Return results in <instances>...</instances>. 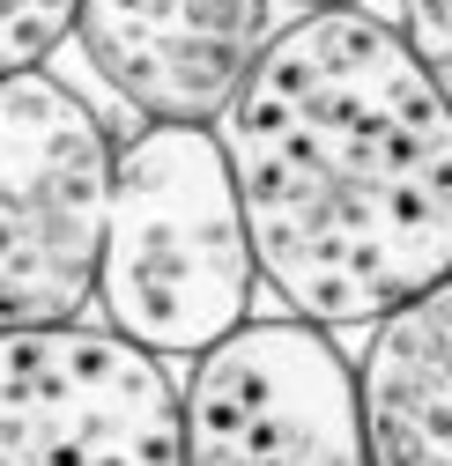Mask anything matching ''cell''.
Masks as SVG:
<instances>
[{"mask_svg": "<svg viewBox=\"0 0 452 466\" xmlns=\"http://www.w3.org/2000/svg\"><path fill=\"white\" fill-rule=\"evenodd\" d=\"M260 281L312 326H371L452 274V104L364 8L260 45L215 119Z\"/></svg>", "mask_w": 452, "mask_h": 466, "instance_id": "6da1fadb", "label": "cell"}, {"mask_svg": "<svg viewBox=\"0 0 452 466\" xmlns=\"http://www.w3.org/2000/svg\"><path fill=\"white\" fill-rule=\"evenodd\" d=\"M252 289L260 267L215 127L149 119L127 148H111L104 245L89 289L104 333L149 356H200L252 319Z\"/></svg>", "mask_w": 452, "mask_h": 466, "instance_id": "7a4b0ae2", "label": "cell"}, {"mask_svg": "<svg viewBox=\"0 0 452 466\" xmlns=\"http://www.w3.org/2000/svg\"><path fill=\"white\" fill-rule=\"evenodd\" d=\"M111 141L45 67L0 75V333L67 326L97 289Z\"/></svg>", "mask_w": 452, "mask_h": 466, "instance_id": "3957f363", "label": "cell"}, {"mask_svg": "<svg viewBox=\"0 0 452 466\" xmlns=\"http://www.w3.org/2000/svg\"><path fill=\"white\" fill-rule=\"evenodd\" d=\"M179 466H371L349 356L312 319H245L179 385Z\"/></svg>", "mask_w": 452, "mask_h": 466, "instance_id": "277c9868", "label": "cell"}, {"mask_svg": "<svg viewBox=\"0 0 452 466\" xmlns=\"http://www.w3.org/2000/svg\"><path fill=\"white\" fill-rule=\"evenodd\" d=\"M0 466H179L163 356L75 319L0 333Z\"/></svg>", "mask_w": 452, "mask_h": 466, "instance_id": "5b68a950", "label": "cell"}, {"mask_svg": "<svg viewBox=\"0 0 452 466\" xmlns=\"http://www.w3.org/2000/svg\"><path fill=\"white\" fill-rule=\"evenodd\" d=\"M67 37L141 119L215 127L274 37V0H75Z\"/></svg>", "mask_w": 452, "mask_h": 466, "instance_id": "8992f818", "label": "cell"}, {"mask_svg": "<svg viewBox=\"0 0 452 466\" xmlns=\"http://www.w3.org/2000/svg\"><path fill=\"white\" fill-rule=\"evenodd\" d=\"M445 363H452V297L445 281L371 319L356 378V422L371 466H452V415H445Z\"/></svg>", "mask_w": 452, "mask_h": 466, "instance_id": "52a82bcc", "label": "cell"}, {"mask_svg": "<svg viewBox=\"0 0 452 466\" xmlns=\"http://www.w3.org/2000/svg\"><path fill=\"white\" fill-rule=\"evenodd\" d=\"M75 30V0H0V75H30Z\"/></svg>", "mask_w": 452, "mask_h": 466, "instance_id": "ba28073f", "label": "cell"}, {"mask_svg": "<svg viewBox=\"0 0 452 466\" xmlns=\"http://www.w3.org/2000/svg\"><path fill=\"white\" fill-rule=\"evenodd\" d=\"M393 37L408 45V60L430 67L437 82L452 75V0H393Z\"/></svg>", "mask_w": 452, "mask_h": 466, "instance_id": "9c48e42d", "label": "cell"}, {"mask_svg": "<svg viewBox=\"0 0 452 466\" xmlns=\"http://www.w3.org/2000/svg\"><path fill=\"white\" fill-rule=\"evenodd\" d=\"M304 8H356V0H304Z\"/></svg>", "mask_w": 452, "mask_h": 466, "instance_id": "30bf717a", "label": "cell"}]
</instances>
